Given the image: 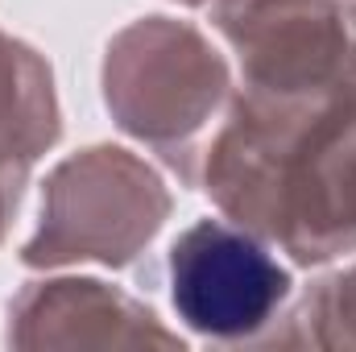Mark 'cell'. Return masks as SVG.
Wrapping results in <instances>:
<instances>
[{
  "label": "cell",
  "instance_id": "1",
  "mask_svg": "<svg viewBox=\"0 0 356 352\" xmlns=\"http://www.w3.org/2000/svg\"><path fill=\"white\" fill-rule=\"evenodd\" d=\"M207 191L298 262L356 249V91L302 104L241 95L211 145Z\"/></svg>",
  "mask_w": 356,
  "mask_h": 352
},
{
  "label": "cell",
  "instance_id": "2",
  "mask_svg": "<svg viewBox=\"0 0 356 352\" xmlns=\"http://www.w3.org/2000/svg\"><path fill=\"white\" fill-rule=\"evenodd\" d=\"M170 199L158 175L124 150H88L58 166L46 195V224L25 262L99 257L124 265L162 224Z\"/></svg>",
  "mask_w": 356,
  "mask_h": 352
},
{
  "label": "cell",
  "instance_id": "3",
  "mask_svg": "<svg viewBox=\"0 0 356 352\" xmlns=\"http://www.w3.org/2000/svg\"><path fill=\"white\" fill-rule=\"evenodd\" d=\"M228 88L224 63L207 42L166 17L120 33L108 50V104L120 125L162 150H186Z\"/></svg>",
  "mask_w": 356,
  "mask_h": 352
},
{
  "label": "cell",
  "instance_id": "4",
  "mask_svg": "<svg viewBox=\"0 0 356 352\" xmlns=\"http://www.w3.org/2000/svg\"><path fill=\"white\" fill-rule=\"evenodd\" d=\"M170 294L186 328L203 336H249L286 303L290 273L249 232L224 220H199L170 249Z\"/></svg>",
  "mask_w": 356,
  "mask_h": 352
},
{
  "label": "cell",
  "instance_id": "5",
  "mask_svg": "<svg viewBox=\"0 0 356 352\" xmlns=\"http://www.w3.org/2000/svg\"><path fill=\"white\" fill-rule=\"evenodd\" d=\"M21 182H25V170L0 158V237H4V224H8V216L17 211V199H21Z\"/></svg>",
  "mask_w": 356,
  "mask_h": 352
}]
</instances>
